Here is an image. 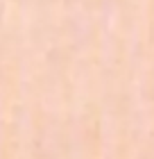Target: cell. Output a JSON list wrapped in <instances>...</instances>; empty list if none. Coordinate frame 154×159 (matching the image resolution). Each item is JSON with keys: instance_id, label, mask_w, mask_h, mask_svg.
Segmentation results:
<instances>
[]
</instances>
